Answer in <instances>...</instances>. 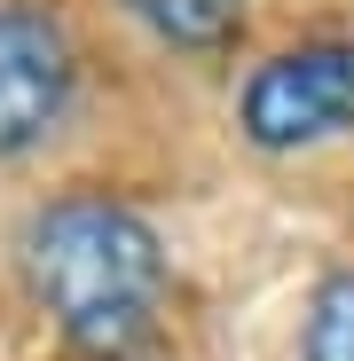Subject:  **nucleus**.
I'll return each mask as SVG.
<instances>
[{"label": "nucleus", "instance_id": "39448f33", "mask_svg": "<svg viewBox=\"0 0 354 361\" xmlns=\"http://www.w3.org/2000/svg\"><path fill=\"white\" fill-rule=\"evenodd\" d=\"M300 361H354V267H346V275H331V283L307 298Z\"/></svg>", "mask_w": 354, "mask_h": 361}, {"label": "nucleus", "instance_id": "f257e3e1", "mask_svg": "<svg viewBox=\"0 0 354 361\" xmlns=\"http://www.w3.org/2000/svg\"><path fill=\"white\" fill-rule=\"evenodd\" d=\"M16 267H24L32 307L95 361H118L126 345H142L165 307L158 228L102 189L47 197L16 235Z\"/></svg>", "mask_w": 354, "mask_h": 361}, {"label": "nucleus", "instance_id": "f03ea898", "mask_svg": "<svg viewBox=\"0 0 354 361\" xmlns=\"http://www.w3.org/2000/svg\"><path fill=\"white\" fill-rule=\"evenodd\" d=\"M236 134L268 157L354 134V39H307L252 63V79L236 87Z\"/></svg>", "mask_w": 354, "mask_h": 361}, {"label": "nucleus", "instance_id": "20e7f679", "mask_svg": "<svg viewBox=\"0 0 354 361\" xmlns=\"http://www.w3.org/2000/svg\"><path fill=\"white\" fill-rule=\"evenodd\" d=\"M158 47L182 55H220L236 32H244V0H118Z\"/></svg>", "mask_w": 354, "mask_h": 361}, {"label": "nucleus", "instance_id": "7ed1b4c3", "mask_svg": "<svg viewBox=\"0 0 354 361\" xmlns=\"http://www.w3.org/2000/svg\"><path fill=\"white\" fill-rule=\"evenodd\" d=\"M71 94H79L71 32L32 0H0V157L40 149L71 118Z\"/></svg>", "mask_w": 354, "mask_h": 361}]
</instances>
